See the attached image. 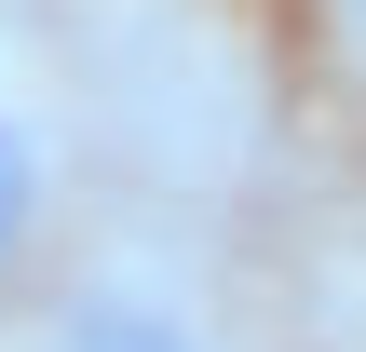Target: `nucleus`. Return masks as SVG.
Wrapping results in <instances>:
<instances>
[{
  "label": "nucleus",
  "mask_w": 366,
  "mask_h": 352,
  "mask_svg": "<svg viewBox=\"0 0 366 352\" xmlns=\"http://www.w3.org/2000/svg\"><path fill=\"white\" fill-rule=\"evenodd\" d=\"M27 217H41V149H27V122H0V258L27 244Z\"/></svg>",
  "instance_id": "f03ea898"
},
{
  "label": "nucleus",
  "mask_w": 366,
  "mask_h": 352,
  "mask_svg": "<svg viewBox=\"0 0 366 352\" xmlns=\"http://www.w3.org/2000/svg\"><path fill=\"white\" fill-rule=\"evenodd\" d=\"M54 352H204V339H177L163 312H136V298H95V312H68L54 326Z\"/></svg>",
  "instance_id": "f257e3e1"
},
{
  "label": "nucleus",
  "mask_w": 366,
  "mask_h": 352,
  "mask_svg": "<svg viewBox=\"0 0 366 352\" xmlns=\"http://www.w3.org/2000/svg\"><path fill=\"white\" fill-rule=\"evenodd\" d=\"M353 27H366V0H353Z\"/></svg>",
  "instance_id": "7ed1b4c3"
}]
</instances>
